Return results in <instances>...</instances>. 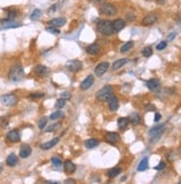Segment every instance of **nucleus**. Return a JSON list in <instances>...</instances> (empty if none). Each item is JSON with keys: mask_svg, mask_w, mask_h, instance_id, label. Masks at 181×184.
<instances>
[{"mask_svg": "<svg viewBox=\"0 0 181 184\" xmlns=\"http://www.w3.org/2000/svg\"><path fill=\"white\" fill-rule=\"evenodd\" d=\"M113 94V89L110 84H107L105 85L103 88H101L100 90L97 91V93H96V98H97L99 101H108L110 98L112 96Z\"/></svg>", "mask_w": 181, "mask_h": 184, "instance_id": "1", "label": "nucleus"}, {"mask_svg": "<svg viewBox=\"0 0 181 184\" xmlns=\"http://www.w3.org/2000/svg\"><path fill=\"white\" fill-rule=\"evenodd\" d=\"M23 68L20 64H14L10 68V71H9V79L14 81V82H18L23 78Z\"/></svg>", "mask_w": 181, "mask_h": 184, "instance_id": "2", "label": "nucleus"}, {"mask_svg": "<svg viewBox=\"0 0 181 184\" xmlns=\"http://www.w3.org/2000/svg\"><path fill=\"white\" fill-rule=\"evenodd\" d=\"M97 30H98V32H100L101 35H103V36H111L112 33H113L111 21H108V20H100V21L97 23Z\"/></svg>", "mask_w": 181, "mask_h": 184, "instance_id": "3", "label": "nucleus"}, {"mask_svg": "<svg viewBox=\"0 0 181 184\" xmlns=\"http://www.w3.org/2000/svg\"><path fill=\"white\" fill-rule=\"evenodd\" d=\"M101 14H105V16L108 17H112L116 16L118 12V9L116 8V6L112 5V3H102V6L99 9Z\"/></svg>", "mask_w": 181, "mask_h": 184, "instance_id": "4", "label": "nucleus"}, {"mask_svg": "<svg viewBox=\"0 0 181 184\" xmlns=\"http://www.w3.org/2000/svg\"><path fill=\"white\" fill-rule=\"evenodd\" d=\"M0 101L2 103L3 105H6V107H14V105L17 104L18 102V98L17 96H14V94H5L0 98Z\"/></svg>", "mask_w": 181, "mask_h": 184, "instance_id": "5", "label": "nucleus"}, {"mask_svg": "<svg viewBox=\"0 0 181 184\" xmlns=\"http://www.w3.org/2000/svg\"><path fill=\"white\" fill-rule=\"evenodd\" d=\"M163 129H164V124H160V125H157L154 128H152L149 131V135L153 139L152 142H154V141L158 140L159 137H161V134L163 133Z\"/></svg>", "mask_w": 181, "mask_h": 184, "instance_id": "6", "label": "nucleus"}, {"mask_svg": "<svg viewBox=\"0 0 181 184\" xmlns=\"http://www.w3.org/2000/svg\"><path fill=\"white\" fill-rule=\"evenodd\" d=\"M66 67L69 71L71 72H77V71H80L81 69H82V62L79 60H70L66 63Z\"/></svg>", "mask_w": 181, "mask_h": 184, "instance_id": "7", "label": "nucleus"}, {"mask_svg": "<svg viewBox=\"0 0 181 184\" xmlns=\"http://www.w3.org/2000/svg\"><path fill=\"white\" fill-rule=\"evenodd\" d=\"M109 67H110V64H109L108 62H101V63H99V64L96 67V70H95L96 76H97V77H102L103 74H105L107 71H108Z\"/></svg>", "mask_w": 181, "mask_h": 184, "instance_id": "8", "label": "nucleus"}, {"mask_svg": "<svg viewBox=\"0 0 181 184\" xmlns=\"http://www.w3.org/2000/svg\"><path fill=\"white\" fill-rule=\"evenodd\" d=\"M158 21V14H148L147 16L142 19V25L143 26H152Z\"/></svg>", "mask_w": 181, "mask_h": 184, "instance_id": "9", "label": "nucleus"}, {"mask_svg": "<svg viewBox=\"0 0 181 184\" xmlns=\"http://www.w3.org/2000/svg\"><path fill=\"white\" fill-rule=\"evenodd\" d=\"M93 82H95V77H93L92 74H90V76H88V77L80 83V89L84 91L88 90V89H90L92 85H93Z\"/></svg>", "mask_w": 181, "mask_h": 184, "instance_id": "10", "label": "nucleus"}, {"mask_svg": "<svg viewBox=\"0 0 181 184\" xmlns=\"http://www.w3.org/2000/svg\"><path fill=\"white\" fill-rule=\"evenodd\" d=\"M112 25V30H113V33L119 32L125 27V21L123 19H116L114 21L111 22Z\"/></svg>", "mask_w": 181, "mask_h": 184, "instance_id": "11", "label": "nucleus"}, {"mask_svg": "<svg viewBox=\"0 0 181 184\" xmlns=\"http://www.w3.org/2000/svg\"><path fill=\"white\" fill-rule=\"evenodd\" d=\"M7 139H8V141H10V142L12 143L19 142L20 141L19 131H18V130H11V131H9L8 134H7Z\"/></svg>", "mask_w": 181, "mask_h": 184, "instance_id": "12", "label": "nucleus"}, {"mask_svg": "<svg viewBox=\"0 0 181 184\" xmlns=\"http://www.w3.org/2000/svg\"><path fill=\"white\" fill-rule=\"evenodd\" d=\"M120 140V135L116 132H108L106 134V141L110 144H116Z\"/></svg>", "mask_w": 181, "mask_h": 184, "instance_id": "13", "label": "nucleus"}, {"mask_svg": "<svg viewBox=\"0 0 181 184\" xmlns=\"http://www.w3.org/2000/svg\"><path fill=\"white\" fill-rule=\"evenodd\" d=\"M66 22H67L66 18H64V17H59V18H55V19L50 20V21L48 22V23H49L51 27L59 28V27H62V26L66 25Z\"/></svg>", "mask_w": 181, "mask_h": 184, "instance_id": "14", "label": "nucleus"}, {"mask_svg": "<svg viewBox=\"0 0 181 184\" xmlns=\"http://www.w3.org/2000/svg\"><path fill=\"white\" fill-rule=\"evenodd\" d=\"M86 51L89 53V55H97L98 53L101 51V47H100V44L92 43V44H90V46H88V47H87Z\"/></svg>", "mask_w": 181, "mask_h": 184, "instance_id": "15", "label": "nucleus"}, {"mask_svg": "<svg viewBox=\"0 0 181 184\" xmlns=\"http://www.w3.org/2000/svg\"><path fill=\"white\" fill-rule=\"evenodd\" d=\"M146 85H147V88L149 89V90L156 91L160 88V81H159L158 79H150L147 81Z\"/></svg>", "mask_w": 181, "mask_h": 184, "instance_id": "16", "label": "nucleus"}, {"mask_svg": "<svg viewBox=\"0 0 181 184\" xmlns=\"http://www.w3.org/2000/svg\"><path fill=\"white\" fill-rule=\"evenodd\" d=\"M30 154H31L30 145H28V144H23V145L21 146V149H20V152H19L20 157H21V159H27Z\"/></svg>", "mask_w": 181, "mask_h": 184, "instance_id": "17", "label": "nucleus"}, {"mask_svg": "<svg viewBox=\"0 0 181 184\" xmlns=\"http://www.w3.org/2000/svg\"><path fill=\"white\" fill-rule=\"evenodd\" d=\"M59 141H60V137H53L52 140L48 141V142L46 143H42L41 145H40V148H41L42 150H49V149L53 148V146L56 145Z\"/></svg>", "mask_w": 181, "mask_h": 184, "instance_id": "18", "label": "nucleus"}, {"mask_svg": "<svg viewBox=\"0 0 181 184\" xmlns=\"http://www.w3.org/2000/svg\"><path fill=\"white\" fill-rule=\"evenodd\" d=\"M108 105H109V109H110V111H117L118 108H119V101H118V99L116 98L114 96H112L110 99L108 100Z\"/></svg>", "mask_w": 181, "mask_h": 184, "instance_id": "19", "label": "nucleus"}, {"mask_svg": "<svg viewBox=\"0 0 181 184\" xmlns=\"http://www.w3.org/2000/svg\"><path fill=\"white\" fill-rule=\"evenodd\" d=\"M35 72H36L38 76L45 77V76H47V74H48L49 70H48V68L46 66H42V64H38V66H36V68H35Z\"/></svg>", "mask_w": 181, "mask_h": 184, "instance_id": "20", "label": "nucleus"}, {"mask_svg": "<svg viewBox=\"0 0 181 184\" xmlns=\"http://www.w3.org/2000/svg\"><path fill=\"white\" fill-rule=\"evenodd\" d=\"M18 161H19V160H18V157L17 155H16V154H10V155H9L8 157H7V165H8V166H11V168H14V166H16V165L18 164Z\"/></svg>", "mask_w": 181, "mask_h": 184, "instance_id": "21", "label": "nucleus"}, {"mask_svg": "<svg viewBox=\"0 0 181 184\" xmlns=\"http://www.w3.org/2000/svg\"><path fill=\"white\" fill-rule=\"evenodd\" d=\"M127 62H128V59H125V58L114 61V62L112 63V70H114V71H116V70H119V69L122 68Z\"/></svg>", "mask_w": 181, "mask_h": 184, "instance_id": "22", "label": "nucleus"}, {"mask_svg": "<svg viewBox=\"0 0 181 184\" xmlns=\"http://www.w3.org/2000/svg\"><path fill=\"white\" fill-rule=\"evenodd\" d=\"M64 171L67 172V173H73L76 171V165H75V163L73 162H71V161H66L64 162Z\"/></svg>", "mask_w": 181, "mask_h": 184, "instance_id": "23", "label": "nucleus"}, {"mask_svg": "<svg viewBox=\"0 0 181 184\" xmlns=\"http://www.w3.org/2000/svg\"><path fill=\"white\" fill-rule=\"evenodd\" d=\"M129 121H130L131 123L134 124V125L139 124L140 121H141V118H140L139 113H137V112H132V113H131L130 117H129Z\"/></svg>", "mask_w": 181, "mask_h": 184, "instance_id": "24", "label": "nucleus"}, {"mask_svg": "<svg viewBox=\"0 0 181 184\" xmlns=\"http://www.w3.org/2000/svg\"><path fill=\"white\" fill-rule=\"evenodd\" d=\"M148 165H149V159H148V157H143V159L140 161V163H139V165H138L137 170L139 171V172L146 171L148 169Z\"/></svg>", "mask_w": 181, "mask_h": 184, "instance_id": "25", "label": "nucleus"}, {"mask_svg": "<svg viewBox=\"0 0 181 184\" xmlns=\"http://www.w3.org/2000/svg\"><path fill=\"white\" fill-rule=\"evenodd\" d=\"M98 144H99V141H98L97 139H93V137L88 139V140L84 142V146H86L87 149H95Z\"/></svg>", "mask_w": 181, "mask_h": 184, "instance_id": "26", "label": "nucleus"}, {"mask_svg": "<svg viewBox=\"0 0 181 184\" xmlns=\"http://www.w3.org/2000/svg\"><path fill=\"white\" fill-rule=\"evenodd\" d=\"M129 118H119L118 119V126L120 130L127 129V126L129 125Z\"/></svg>", "mask_w": 181, "mask_h": 184, "instance_id": "27", "label": "nucleus"}, {"mask_svg": "<svg viewBox=\"0 0 181 184\" xmlns=\"http://www.w3.org/2000/svg\"><path fill=\"white\" fill-rule=\"evenodd\" d=\"M121 173V169L120 168H113V169H110V170L108 171V173H107V175L109 176V178H116V176L118 175V174Z\"/></svg>", "mask_w": 181, "mask_h": 184, "instance_id": "28", "label": "nucleus"}, {"mask_svg": "<svg viewBox=\"0 0 181 184\" xmlns=\"http://www.w3.org/2000/svg\"><path fill=\"white\" fill-rule=\"evenodd\" d=\"M132 47H134V41H128V42H125L123 46H121L120 51H121L122 53H125V52H127V51H129Z\"/></svg>", "mask_w": 181, "mask_h": 184, "instance_id": "29", "label": "nucleus"}, {"mask_svg": "<svg viewBox=\"0 0 181 184\" xmlns=\"http://www.w3.org/2000/svg\"><path fill=\"white\" fill-rule=\"evenodd\" d=\"M51 163H52L53 166H55V168H57V169L61 168V166H62V161H61V159H60L59 157H53L52 159H51Z\"/></svg>", "mask_w": 181, "mask_h": 184, "instance_id": "30", "label": "nucleus"}, {"mask_svg": "<svg viewBox=\"0 0 181 184\" xmlns=\"http://www.w3.org/2000/svg\"><path fill=\"white\" fill-rule=\"evenodd\" d=\"M40 16H41V10H39V9H35V10L32 11V14H30V19L36 21V20L39 19Z\"/></svg>", "mask_w": 181, "mask_h": 184, "instance_id": "31", "label": "nucleus"}, {"mask_svg": "<svg viewBox=\"0 0 181 184\" xmlns=\"http://www.w3.org/2000/svg\"><path fill=\"white\" fill-rule=\"evenodd\" d=\"M62 118H64V114L61 111H56V112H53L50 116V120H57V119H62Z\"/></svg>", "mask_w": 181, "mask_h": 184, "instance_id": "32", "label": "nucleus"}, {"mask_svg": "<svg viewBox=\"0 0 181 184\" xmlns=\"http://www.w3.org/2000/svg\"><path fill=\"white\" fill-rule=\"evenodd\" d=\"M142 55H143V57H146V58H149V57H151V55H152V48H151V47L143 48V50H142Z\"/></svg>", "mask_w": 181, "mask_h": 184, "instance_id": "33", "label": "nucleus"}, {"mask_svg": "<svg viewBox=\"0 0 181 184\" xmlns=\"http://www.w3.org/2000/svg\"><path fill=\"white\" fill-rule=\"evenodd\" d=\"M60 126H61V123H60V122H58V123H56V124H52V125L48 126L47 130H46V131H47V132H53V131H57V130H59V128H60Z\"/></svg>", "mask_w": 181, "mask_h": 184, "instance_id": "34", "label": "nucleus"}, {"mask_svg": "<svg viewBox=\"0 0 181 184\" xmlns=\"http://www.w3.org/2000/svg\"><path fill=\"white\" fill-rule=\"evenodd\" d=\"M48 122V118L47 117H43V118H41L39 120V123H38V126H39V129H45L46 124H47Z\"/></svg>", "mask_w": 181, "mask_h": 184, "instance_id": "35", "label": "nucleus"}, {"mask_svg": "<svg viewBox=\"0 0 181 184\" xmlns=\"http://www.w3.org/2000/svg\"><path fill=\"white\" fill-rule=\"evenodd\" d=\"M64 105H66V100L64 99H59V100H57V102H56V104H55V107L57 108V109H61V108H64Z\"/></svg>", "mask_w": 181, "mask_h": 184, "instance_id": "36", "label": "nucleus"}, {"mask_svg": "<svg viewBox=\"0 0 181 184\" xmlns=\"http://www.w3.org/2000/svg\"><path fill=\"white\" fill-rule=\"evenodd\" d=\"M46 30H47L48 32L52 33V35H59V33H60V30H59V29H57L56 27H51V26L49 28H47Z\"/></svg>", "mask_w": 181, "mask_h": 184, "instance_id": "37", "label": "nucleus"}, {"mask_svg": "<svg viewBox=\"0 0 181 184\" xmlns=\"http://www.w3.org/2000/svg\"><path fill=\"white\" fill-rule=\"evenodd\" d=\"M167 46H168L167 41H161L160 43L158 44V46H157V50H159V51H160V50H163V49H166V48H167Z\"/></svg>", "mask_w": 181, "mask_h": 184, "instance_id": "38", "label": "nucleus"}, {"mask_svg": "<svg viewBox=\"0 0 181 184\" xmlns=\"http://www.w3.org/2000/svg\"><path fill=\"white\" fill-rule=\"evenodd\" d=\"M17 16V11L16 10H11V11H9L8 14H7V19H14V17Z\"/></svg>", "mask_w": 181, "mask_h": 184, "instance_id": "39", "label": "nucleus"}, {"mask_svg": "<svg viewBox=\"0 0 181 184\" xmlns=\"http://www.w3.org/2000/svg\"><path fill=\"white\" fill-rule=\"evenodd\" d=\"M43 96V93H41V92H36V93H32L30 96L31 99H39V98H42Z\"/></svg>", "mask_w": 181, "mask_h": 184, "instance_id": "40", "label": "nucleus"}, {"mask_svg": "<svg viewBox=\"0 0 181 184\" xmlns=\"http://www.w3.org/2000/svg\"><path fill=\"white\" fill-rule=\"evenodd\" d=\"M164 168H166V163H164L163 161H161V162L159 163V164L157 165V166H156L154 169H156L157 171H161V170H163Z\"/></svg>", "mask_w": 181, "mask_h": 184, "instance_id": "41", "label": "nucleus"}, {"mask_svg": "<svg viewBox=\"0 0 181 184\" xmlns=\"http://www.w3.org/2000/svg\"><path fill=\"white\" fill-rule=\"evenodd\" d=\"M61 98H62V99H64V100L70 99V98H71V94H70L69 92H64V93L61 94Z\"/></svg>", "mask_w": 181, "mask_h": 184, "instance_id": "42", "label": "nucleus"}, {"mask_svg": "<svg viewBox=\"0 0 181 184\" xmlns=\"http://www.w3.org/2000/svg\"><path fill=\"white\" fill-rule=\"evenodd\" d=\"M127 19L130 20V21H134V20L136 19V16H134V14H127Z\"/></svg>", "mask_w": 181, "mask_h": 184, "instance_id": "43", "label": "nucleus"}, {"mask_svg": "<svg viewBox=\"0 0 181 184\" xmlns=\"http://www.w3.org/2000/svg\"><path fill=\"white\" fill-rule=\"evenodd\" d=\"M160 119H161V114L157 112L156 114H154V122H159L160 121Z\"/></svg>", "mask_w": 181, "mask_h": 184, "instance_id": "44", "label": "nucleus"}, {"mask_svg": "<svg viewBox=\"0 0 181 184\" xmlns=\"http://www.w3.org/2000/svg\"><path fill=\"white\" fill-rule=\"evenodd\" d=\"M146 110L147 111H154L156 110V107H154V105H152V104H149V105H147V108H146Z\"/></svg>", "mask_w": 181, "mask_h": 184, "instance_id": "45", "label": "nucleus"}, {"mask_svg": "<svg viewBox=\"0 0 181 184\" xmlns=\"http://www.w3.org/2000/svg\"><path fill=\"white\" fill-rule=\"evenodd\" d=\"M92 2L97 3V5H102V3L106 2V0H92Z\"/></svg>", "mask_w": 181, "mask_h": 184, "instance_id": "46", "label": "nucleus"}, {"mask_svg": "<svg viewBox=\"0 0 181 184\" xmlns=\"http://www.w3.org/2000/svg\"><path fill=\"white\" fill-rule=\"evenodd\" d=\"M175 35H177L175 32H171V33L169 35V37H168V40H169V41H171V40H172V39L175 37Z\"/></svg>", "mask_w": 181, "mask_h": 184, "instance_id": "47", "label": "nucleus"}, {"mask_svg": "<svg viewBox=\"0 0 181 184\" xmlns=\"http://www.w3.org/2000/svg\"><path fill=\"white\" fill-rule=\"evenodd\" d=\"M64 183H76V180H73V179H68V180H66V181H64Z\"/></svg>", "mask_w": 181, "mask_h": 184, "instance_id": "48", "label": "nucleus"}, {"mask_svg": "<svg viewBox=\"0 0 181 184\" xmlns=\"http://www.w3.org/2000/svg\"><path fill=\"white\" fill-rule=\"evenodd\" d=\"M2 165H1V164H0V173H1V172H2Z\"/></svg>", "mask_w": 181, "mask_h": 184, "instance_id": "49", "label": "nucleus"}, {"mask_svg": "<svg viewBox=\"0 0 181 184\" xmlns=\"http://www.w3.org/2000/svg\"><path fill=\"white\" fill-rule=\"evenodd\" d=\"M158 1H164V0H158Z\"/></svg>", "mask_w": 181, "mask_h": 184, "instance_id": "50", "label": "nucleus"}, {"mask_svg": "<svg viewBox=\"0 0 181 184\" xmlns=\"http://www.w3.org/2000/svg\"><path fill=\"white\" fill-rule=\"evenodd\" d=\"M180 183H181V181H180Z\"/></svg>", "mask_w": 181, "mask_h": 184, "instance_id": "51", "label": "nucleus"}]
</instances>
